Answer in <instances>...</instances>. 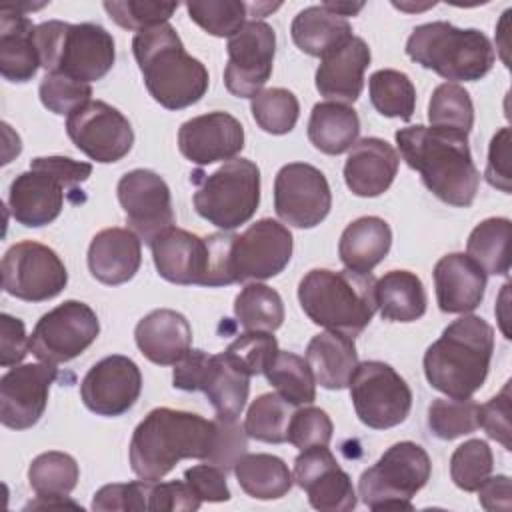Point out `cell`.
Segmentation results:
<instances>
[{
    "label": "cell",
    "mask_w": 512,
    "mask_h": 512,
    "mask_svg": "<svg viewBox=\"0 0 512 512\" xmlns=\"http://www.w3.org/2000/svg\"><path fill=\"white\" fill-rule=\"evenodd\" d=\"M494 456L486 440L472 438L460 444L450 456V478L464 492H476L492 474Z\"/></svg>",
    "instance_id": "7dc6e473"
},
{
    "label": "cell",
    "mask_w": 512,
    "mask_h": 512,
    "mask_svg": "<svg viewBox=\"0 0 512 512\" xmlns=\"http://www.w3.org/2000/svg\"><path fill=\"white\" fill-rule=\"evenodd\" d=\"M306 362L316 384L326 390H342L350 384L358 366L354 338L332 330L320 332L306 346Z\"/></svg>",
    "instance_id": "f546056e"
},
{
    "label": "cell",
    "mask_w": 512,
    "mask_h": 512,
    "mask_svg": "<svg viewBox=\"0 0 512 512\" xmlns=\"http://www.w3.org/2000/svg\"><path fill=\"white\" fill-rule=\"evenodd\" d=\"M294 240L290 230L272 218L250 224L234 234L230 246L232 282H258L278 276L292 258Z\"/></svg>",
    "instance_id": "9a60e30c"
},
{
    "label": "cell",
    "mask_w": 512,
    "mask_h": 512,
    "mask_svg": "<svg viewBox=\"0 0 512 512\" xmlns=\"http://www.w3.org/2000/svg\"><path fill=\"white\" fill-rule=\"evenodd\" d=\"M68 284L62 258L46 244L22 240L2 258V288L24 302H44L58 296Z\"/></svg>",
    "instance_id": "4fadbf2b"
},
{
    "label": "cell",
    "mask_w": 512,
    "mask_h": 512,
    "mask_svg": "<svg viewBox=\"0 0 512 512\" xmlns=\"http://www.w3.org/2000/svg\"><path fill=\"white\" fill-rule=\"evenodd\" d=\"M108 16L124 30L142 32L166 24L178 10V2H144V0H112L104 2Z\"/></svg>",
    "instance_id": "c3c4849f"
},
{
    "label": "cell",
    "mask_w": 512,
    "mask_h": 512,
    "mask_svg": "<svg viewBox=\"0 0 512 512\" xmlns=\"http://www.w3.org/2000/svg\"><path fill=\"white\" fill-rule=\"evenodd\" d=\"M240 488L256 500H278L292 488L288 464L274 454H244L234 466Z\"/></svg>",
    "instance_id": "d590c367"
},
{
    "label": "cell",
    "mask_w": 512,
    "mask_h": 512,
    "mask_svg": "<svg viewBox=\"0 0 512 512\" xmlns=\"http://www.w3.org/2000/svg\"><path fill=\"white\" fill-rule=\"evenodd\" d=\"M38 96L42 106L50 112L58 116H70L92 100V86L64 74L46 72V76L40 80Z\"/></svg>",
    "instance_id": "681fc988"
},
{
    "label": "cell",
    "mask_w": 512,
    "mask_h": 512,
    "mask_svg": "<svg viewBox=\"0 0 512 512\" xmlns=\"http://www.w3.org/2000/svg\"><path fill=\"white\" fill-rule=\"evenodd\" d=\"M348 386L356 416L368 428H394L410 414L412 390L386 362H358Z\"/></svg>",
    "instance_id": "7c38bea8"
},
{
    "label": "cell",
    "mask_w": 512,
    "mask_h": 512,
    "mask_svg": "<svg viewBox=\"0 0 512 512\" xmlns=\"http://www.w3.org/2000/svg\"><path fill=\"white\" fill-rule=\"evenodd\" d=\"M212 442L214 420L160 406L132 432L130 468L142 480H162L184 458L206 460Z\"/></svg>",
    "instance_id": "7a4b0ae2"
},
{
    "label": "cell",
    "mask_w": 512,
    "mask_h": 512,
    "mask_svg": "<svg viewBox=\"0 0 512 512\" xmlns=\"http://www.w3.org/2000/svg\"><path fill=\"white\" fill-rule=\"evenodd\" d=\"M92 164L68 156H38L30 170L18 174L8 190L12 218L26 228L54 222L64 208V192L86 182Z\"/></svg>",
    "instance_id": "9c48e42d"
},
{
    "label": "cell",
    "mask_w": 512,
    "mask_h": 512,
    "mask_svg": "<svg viewBox=\"0 0 512 512\" xmlns=\"http://www.w3.org/2000/svg\"><path fill=\"white\" fill-rule=\"evenodd\" d=\"M428 120L434 128L468 136L474 126V104L468 90L456 82L436 86L428 102Z\"/></svg>",
    "instance_id": "7bdbcfd3"
},
{
    "label": "cell",
    "mask_w": 512,
    "mask_h": 512,
    "mask_svg": "<svg viewBox=\"0 0 512 512\" xmlns=\"http://www.w3.org/2000/svg\"><path fill=\"white\" fill-rule=\"evenodd\" d=\"M480 426L488 438L502 444L504 450H512V424H510V382L502 390L480 406Z\"/></svg>",
    "instance_id": "9f6ffc18"
},
{
    "label": "cell",
    "mask_w": 512,
    "mask_h": 512,
    "mask_svg": "<svg viewBox=\"0 0 512 512\" xmlns=\"http://www.w3.org/2000/svg\"><path fill=\"white\" fill-rule=\"evenodd\" d=\"M276 352H278L276 338L272 336V332H262V330L242 332L224 350V354L250 376L264 374L266 366L272 362Z\"/></svg>",
    "instance_id": "f907efd6"
},
{
    "label": "cell",
    "mask_w": 512,
    "mask_h": 512,
    "mask_svg": "<svg viewBox=\"0 0 512 512\" xmlns=\"http://www.w3.org/2000/svg\"><path fill=\"white\" fill-rule=\"evenodd\" d=\"M264 376L276 388V392L292 406L312 404L316 398L314 374L306 358L294 352L278 350L272 362L266 366Z\"/></svg>",
    "instance_id": "74e56055"
},
{
    "label": "cell",
    "mask_w": 512,
    "mask_h": 512,
    "mask_svg": "<svg viewBox=\"0 0 512 512\" xmlns=\"http://www.w3.org/2000/svg\"><path fill=\"white\" fill-rule=\"evenodd\" d=\"M142 392V374L138 364L122 354H110L98 360L82 378L80 398L84 406L106 418L128 412Z\"/></svg>",
    "instance_id": "ffe728a7"
},
{
    "label": "cell",
    "mask_w": 512,
    "mask_h": 512,
    "mask_svg": "<svg viewBox=\"0 0 512 512\" xmlns=\"http://www.w3.org/2000/svg\"><path fill=\"white\" fill-rule=\"evenodd\" d=\"M116 192L130 230L148 246L174 226L170 188L154 170L136 168L126 172L118 180Z\"/></svg>",
    "instance_id": "d6986e66"
},
{
    "label": "cell",
    "mask_w": 512,
    "mask_h": 512,
    "mask_svg": "<svg viewBox=\"0 0 512 512\" xmlns=\"http://www.w3.org/2000/svg\"><path fill=\"white\" fill-rule=\"evenodd\" d=\"M428 426L440 440H454L480 428V404L472 398H436L428 408Z\"/></svg>",
    "instance_id": "ee69618b"
},
{
    "label": "cell",
    "mask_w": 512,
    "mask_h": 512,
    "mask_svg": "<svg viewBox=\"0 0 512 512\" xmlns=\"http://www.w3.org/2000/svg\"><path fill=\"white\" fill-rule=\"evenodd\" d=\"M332 208L326 176L312 164H284L274 178V210L278 218L296 228L318 226Z\"/></svg>",
    "instance_id": "ac0fdd59"
},
{
    "label": "cell",
    "mask_w": 512,
    "mask_h": 512,
    "mask_svg": "<svg viewBox=\"0 0 512 512\" xmlns=\"http://www.w3.org/2000/svg\"><path fill=\"white\" fill-rule=\"evenodd\" d=\"M370 48L360 36L348 38L342 46L320 58L314 84L320 96L330 102L354 104L364 88V72L370 66Z\"/></svg>",
    "instance_id": "cb8c5ba5"
},
{
    "label": "cell",
    "mask_w": 512,
    "mask_h": 512,
    "mask_svg": "<svg viewBox=\"0 0 512 512\" xmlns=\"http://www.w3.org/2000/svg\"><path fill=\"white\" fill-rule=\"evenodd\" d=\"M40 66L80 82L102 80L114 66L116 48L112 34L94 22L70 24L48 20L34 32Z\"/></svg>",
    "instance_id": "52a82bcc"
},
{
    "label": "cell",
    "mask_w": 512,
    "mask_h": 512,
    "mask_svg": "<svg viewBox=\"0 0 512 512\" xmlns=\"http://www.w3.org/2000/svg\"><path fill=\"white\" fill-rule=\"evenodd\" d=\"M294 44L308 56L322 58L352 38V26L346 18L330 12L322 4L300 10L290 26Z\"/></svg>",
    "instance_id": "1f68e13d"
},
{
    "label": "cell",
    "mask_w": 512,
    "mask_h": 512,
    "mask_svg": "<svg viewBox=\"0 0 512 512\" xmlns=\"http://www.w3.org/2000/svg\"><path fill=\"white\" fill-rule=\"evenodd\" d=\"M402 160L420 174L424 186L442 202L468 208L480 186V172L474 166L468 136L414 124L394 134Z\"/></svg>",
    "instance_id": "6da1fadb"
},
{
    "label": "cell",
    "mask_w": 512,
    "mask_h": 512,
    "mask_svg": "<svg viewBox=\"0 0 512 512\" xmlns=\"http://www.w3.org/2000/svg\"><path fill=\"white\" fill-rule=\"evenodd\" d=\"M426 290L410 270H390L376 280V304L382 320L414 322L426 312Z\"/></svg>",
    "instance_id": "836d02e7"
},
{
    "label": "cell",
    "mask_w": 512,
    "mask_h": 512,
    "mask_svg": "<svg viewBox=\"0 0 512 512\" xmlns=\"http://www.w3.org/2000/svg\"><path fill=\"white\" fill-rule=\"evenodd\" d=\"M132 52L142 72L146 90L166 110H182L208 90L206 66L190 56L174 26L160 24L132 38Z\"/></svg>",
    "instance_id": "3957f363"
},
{
    "label": "cell",
    "mask_w": 512,
    "mask_h": 512,
    "mask_svg": "<svg viewBox=\"0 0 512 512\" xmlns=\"http://www.w3.org/2000/svg\"><path fill=\"white\" fill-rule=\"evenodd\" d=\"M360 134V118L356 110L340 102L314 104L308 120V140L324 154L338 156L350 150Z\"/></svg>",
    "instance_id": "d6a6232c"
},
{
    "label": "cell",
    "mask_w": 512,
    "mask_h": 512,
    "mask_svg": "<svg viewBox=\"0 0 512 512\" xmlns=\"http://www.w3.org/2000/svg\"><path fill=\"white\" fill-rule=\"evenodd\" d=\"M478 492V502L488 512H510L512 508V482L506 474L488 476Z\"/></svg>",
    "instance_id": "94428289"
},
{
    "label": "cell",
    "mask_w": 512,
    "mask_h": 512,
    "mask_svg": "<svg viewBox=\"0 0 512 512\" xmlns=\"http://www.w3.org/2000/svg\"><path fill=\"white\" fill-rule=\"evenodd\" d=\"M322 6L328 8L330 12L346 18V16H356L364 8V2H322Z\"/></svg>",
    "instance_id": "6125c7cd"
},
{
    "label": "cell",
    "mask_w": 512,
    "mask_h": 512,
    "mask_svg": "<svg viewBox=\"0 0 512 512\" xmlns=\"http://www.w3.org/2000/svg\"><path fill=\"white\" fill-rule=\"evenodd\" d=\"M294 482L306 490L308 502L320 512H348L356 508L350 476L326 446L300 450L294 460Z\"/></svg>",
    "instance_id": "7402d4cb"
},
{
    "label": "cell",
    "mask_w": 512,
    "mask_h": 512,
    "mask_svg": "<svg viewBox=\"0 0 512 512\" xmlns=\"http://www.w3.org/2000/svg\"><path fill=\"white\" fill-rule=\"evenodd\" d=\"M32 20L6 4L0 8V74L8 82H28L40 66Z\"/></svg>",
    "instance_id": "f1b7e54d"
},
{
    "label": "cell",
    "mask_w": 512,
    "mask_h": 512,
    "mask_svg": "<svg viewBox=\"0 0 512 512\" xmlns=\"http://www.w3.org/2000/svg\"><path fill=\"white\" fill-rule=\"evenodd\" d=\"M138 350L158 366H174L192 348V328L184 314L158 308L148 312L134 328Z\"/></svg>",
    "instance_id": "83f0119b"
},
{
    "label": "cell",
    "mask_w": 512,
    "mask_h": 512,
    "mask_svg": "<svg viewBox=\"0 0 512 512\" xmlns=\"http://www.w3.org/2000/svg\"><path fill=\"white\" fill-rule=\"evenodd\" d=\"M80 478L76 460L58 450L38 454L28 466V484L38 496H68Z\"/></svg>",
    "instance_id": "60d3db41"
},
{
    "label": "cell",
    "mask_w": 512,
    "mask_h": 512,
    "mask_svg": "<svg viewBox=\"0 0 512 512\" xmlns=\"http://www.w3.org/2000/svg\"><path fill=\"white\" fill-rule=\"evenodd\" d=\"M200 498L192 488L180 480L160 482L150 480L148 488V512H190L200 508Z\"/></svg>",
    "instance_id": "11a10c76"
},
{
    "label": "cell",
    "mask_w": 512,
    "mask_h": 512,
    "mask_svg": "<svg viewBox=\"0 0 512 512\" xmlns=\"http://www.w3.org/2000/svg\"><path fill=\"white\" fill-rule=\"evenodd\" d=\"M186 10L190 20L208 34L230 38L248 22L252 4L242 0H194L186 2Z\"/></svg>",
    "instance_id": "f6af8a7d"
},
{
    "label": "cell",
    "mask_w": 512,
    "mask_h": 512,
    "mask_svg": "<svg viewBox=\"0 0 512 512\" xmlns=\"http://www.w3.org/2000/svg\"><path fill=\"white\" fill-rule=\"evenodd\" d=\"M512 222L504 216H492L474 226L466 242V254L486 272L506 276L510 272Z\"/></svg>",
    "instance_id": "8d00e7d4"
},
{
    "label": "cell",
    "mask_w": 512,
    "mask_h": 512,
    "mask_svg": "<svg viewBox=\"0 0 512 512\" xmlns=\"http://www.w3.org/2000/svg\"><path fill=\"white\" fill-rule=\"evenodd\" d=\"M30 350V336L20 318L0 314V366L10 368L24 360Z\"/></svg>",
    "instance_id": "91938a15"
},
{
    "label": "cell",
    "mask_w": 512,
    "mask_h": 512,
    "mask_svg": "<svg viewBox=\"0 0 512 512\" xmlns=\"http://www.w3.org/2000/svg\"><path fill=\"white\" fill-rule=\"evenodd\" d=\"M492 352L494 328L480 316L464 314L424 352L426 380L448 398H472L486 382Z\"/></svg>",
    "instance_id": "277c9868"
},
{
    "label": "cell",
    "mask_w": 512,
    "mask_h": 512,
    "mask_svg": "<svg viewBox=\"0 0 512 512\" xmlns=\"http://www.w3.org/2000/svg\"><path fill=\"white\" fill-rule=\"evenodd\" d=\"M248 434L238 418H214V442L204 462L222 468L224 472L234 470L240 456L246 454Z\"/></svg>",
    "instance_id": "f5cc1de1"
},
{
    "label": "cell",
    "mask_w": 512,
    "mask_h": 512,
    "mask_svg": "<svg viewBox=\"0 0 512 512\" xmlns=\"http://www.w3.org/2000/svg\"><path fill=\"white\" fill-rule=\"evenodd\" d=\"M234 234L216 232L198 236L182 228L164 230L152 244V260L158 274L180 286H228L230 274V246Z\"/></svg>",
    "instance_id": "ba28073f"
},
{
    "label": "cell",
    "mask_w": 512,
    "mask_h": 512,
    "mask_svg": "<svg viewBox=\"0 0 512 512\" xmlns=\"http://www.w3.org/2000/svg\"><path fill=\"white\" fill-rule=\"evenodd\" d=\"M178 148L186 160L198 166L228 162L244 148V126L222 110L194 116L180 126Z\"/></svg>",
    "instance_id": "603a6c76"
},
{
    "label": "cell",
    "mask_w": 512,
    "mask_h": 512,
    "mask_svg": "<svg viewBox=\"0 0 512 512\" xmlns=\"http://www.w3.org/2000/svg\"><path fill=\"white\" fill-rule=\"evenodd\" d=\"M400 156L382 138L368 136L356 140L344 162V182L352 194L360 198H376L384 194L398 172Z\"/></svg>",
    "instance_id": "d4e9b609"
},
{
    "label": "cell",
    "mask_w": 512,
    "mask_h": 512,
    "mask_svg": "<svg viewBox=\"0 0 512 512\" xmlns=\"http://www.w3.org/2000/svg\"><path fill=\"white\" fill-rule=\"evenodd\" d=\"M98 334L96 312L80 300H66L36 322L30 334V352L40 362L64 364L92 346Z\"/></svg>",
    "instance_id": "5bb4252c"
},
{
    "label": "cell",
    "mask_w": 512,
    "mask_h": 512,
    "mask_svg": "<svg viewBox=\"0 0 512 512\" xmlns=\"http://www.w3.org/2000/svg\"><path fill=\"white\" fill-rule=\"evenodd\" d=\"M200 392L206 394L216 416L238 418L250 392V374L236 366L224 352L212 354Z\"/></svg>",
    "instance_id": "e575fe53"
},
{
    "label": "cell",
    "mask_w": 512,
    "mask_h": 512,
    "mask_svg": "<svg viewBox=\"0 0 512 512\" xmlns=\"http://www.w3.org/2000/svg\"><path fill=\"white\" fill-rule=\"evenodd\" d=\"M196 212L230 232L246 224L260 204V168L248 158H232L212 174H194Z\"/></svg>",
    "instance_id": "30bf717a"
},
{
    "label": "cell",
    "mask_w": 512,
    "mask_h": 512,
    "mask_svg": "<svg viewBox=\"0 0 512 512\" xmlns=\"http://www.w3.org/2000/svg\"><path fill=\"white\" fill-rule=\"evenodd\" d=\"M298 302L316 326L356 338L378 310L376 278L348 268H314L298 284Z\"/></svg>",
    "instance_id": "5b68a950"
},
{
    "label": "cell",
    "mask_w": 512,
    "mask_h": 512,
    "mask_svg": "<svg viewBox=\"0 0 512 512\" xmlns=\"http://www.w3.org/2000/svg\"><path fill=\"white\" fill-rule=\"evenodd\" d=\"M58 370L54 364H16L0 378V422L12 430L32 428L44 414L50 386Z\"/></svg>",
    "instance_id": "44dd1931"
},
{
    "label": "cell",
    "mask_w": 512,
    "mask_h": 512,
    "mask_svg": "<svg viewBox=\"0 0 512 512\" xmlns=\"http://www.w3.org/2000/svg\"><path fill=\"white\" fill-rule=\"evenodd\" d=\"M142 264V240L128 228H104L88 246L90 274L108 286L132 280Z\"/></svg>",
    "instance_id": "4316f807"
},
{
    "label": "cell",
    "mask_w": 512,
    "mask_h": 512,
    "mask_svg": "<svg viewBox=\"0 0 512 512\" xmlns=\"http://www.w3.org/2000/svg\"><path fill=\"white\" fill-rule=\"evenodd\" d=\"M294 406L284 400L278 392L260 394L248 406L244 430L250 438L268 444H282L286 442L288 422L292 416Z\"/></svg>",
    "instance_id": "b9f144b4"
},
{
    "label": "cell",
    "mask_w": 512,
    "mask_h": 512,
    "mask_svg": "<svg viewBox=\"0 0 512 512\" xmlns=\"http://www.w3.org/2000/svg\"><path fill=\"white\" fill-rule=\"evenodd\" d=\"M186 484L200 498V502H228L230 488L226 472L214 464H196L184 472Z\"/></svg>",
    "instance_id": "680465c9"
},
{
    "label": "cell",
    "mask_w": 512,
    "mask_h": 512,
    "mask_svg": "<svg viewBox=\"0 0 512 512\" xmlns=\"http://www.w3.org/2000/svg\"><path fill=\"white\" fill-rule=\"evenodd\" d=\"M368 94L372 106L386 118L408 122L416 108V88L408 74L392 68L376 70L368 78Z\"/></svg>",
    "instance_id": "ab89813d"
},
{
    "label": "cell",
    "mask_w": 512,
    "mask_h": 512,
    "mask_svg": "<svg viewBox=\"0 0 512 512\" xmlns=\"http://www.w3.org/2000/svg\"><path fill=\"white\" fill-rule=\"evenodd\" d=\"M406 54L422 68L456 82H476L496 62V52L484 32L456 28L444 20L416 26L406 40Z\"/></svg>",
    "instance_id": "8992f818"
},
{
    "label": "cell",
    "mask_w": 512,
    "mask_h": 512,
    "mask_svg": "<svg viewBox=\"0 0 512 512\" xmlns=\"http://www.w3.org/2000/svg\"><path fill=\"white\" fill-rule=\"evenodd\" d=\"M224 86L238 98H254L272 74L276 32L264 20H248L228 38Z\"/></svg>",
    "instance_id": "e0dca14e"
},
{
    "label": "cell",
    "mask_w": 512,
    "mask_h": 512,
    "mask_svg": "<svg viewBox=\"0 0 512 512\" xmlns=\"http://www.w3.org/2000/svg\"><path fill=\"white\" fill-rule=\"evenodd\" d=\"M234 316L244 330L274 332L284 322V302L274 288L250 282L234 300Z\"/></svg>",
    "instance_id": "f35d334b"
},
{
    "label": "cell",
    "mask_w": 512,
    "mask_h": 512,
    "mask_svg": "<svg viewBox=\"0 0 512 512\" xmlns=\"http://www.w3.org/2000/svg\"><path fill=\"white\" fill-rule=\"evenodd\" d=\"M438 308L446 314H468L480 306L486 292V272L462 252L442 256L434 266Z\"/></svg>",
    "instance_id": "484cf974"
},
{
    "label": "cell",
    "mask_w": 512,
    "mask_h": 512,
    "mask_svg": "<svg viewBox=\"0 0 512 512\" xmlns=\"http://www.w3.org/2000/svg\"><path fill=\"white\" fill-rule=\"evenodd\" d=\"M254 122L268 134L282 136L292 132L300 116V104L288 88H268L250 100Z\"/></svg>",
    "instance_id": "bcb514c9"
},
{
    "label": "cell",
    "mask_w": 512,
    "mask_h": 512,
    "mask_svg": "<svg viewBox=\"0 0 512 512\" xmlns=\"http://www.w3.org/2000/svg\"><path fill=\"white\" fill-rule=\"evenodd\" d=\"M332 432H334L332 420L324 410L314 406H304L292 412L288 422L286 442H290L298 450L328 446L332 440Z\"/></svg>",
    "instance_id": "816d5d0a"
},
{
    "label": "cell",
    "mask_w": 512,
    "mask_h": 512,
    "mask_svg": "<svg viewBox=\"0 0 512 512\" xmlns=\"http://www.w3.org/2000/svg\"><path fill=\"white\" fill-rule=\"evenodd\" d=\"M430 472V456L420 444L396 442L360 474L358 496L374 512L412 510L410 500L426 486Z\"/></svg>",
    "instance_id": "8fae6325"
},
{
    "label": "cell",
    "mask_w": 512,
    "mask_h": 512,
    "mask_svg": "<svg viewBox=\"0 0 512 512\" xmlns=\"http://www.w3.org/2000/svg\"><path fill=\"white\" fill-rule=\"evenodd\" d=\"M486 182L504 194L512 192V172H510V128H500L488 146V162L484 170Z\"/></svg>",
    "instance_id": "6f0895ef"
},
{
    "label": "cell",
    "mask_w": 512,
    "mask_h": 512,
    "mask_svg": "<svg viewBox=\"0 0 512 512\" xmlns=\"http://www.w3.org/2000/svg\"><path fill=\"white\" fill-rule=\"evenodd\" d=\"M66 132L82 154L100 164L122 160L134 144L130 120L102 100H90L72 112L66 118Z\"/></svg>",
    "instance_id": "2e32d148"
},
{
    "label": "cell",
    "mask_w": 512,
    "mask_h": 512,
    "mask_svg": "<svg viewBox=\"0 0 512 512\" xmlns=\"http://www.w3.org/2000/svg\"><path fill=\"white\" fill-rule=\"evenodd\" d=\"M150 480L118 482L102 486L92 498V510L98 512H148Z\"/></svg>",
    "instance_id": "db71d44e"
},
{
    "label": "cell",
    "mask_w": 512,
    "mask_h": 512,
    "mask_svg": "<svg viewBox=\"0 0 512 512\" xmlns=\"http://www.w3.org/2000/svg\"><path fill=\"white\" fill-rule=\"evenodd\" d=\"M392 230L384 218L362 216L340 234L338 256L348 270L370 274L390 252Z\"/></svg>",
    "instance_id": "4dcf8cb0"
}]
</instances>
